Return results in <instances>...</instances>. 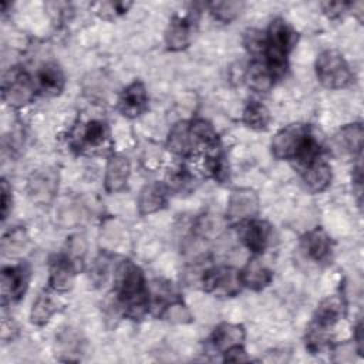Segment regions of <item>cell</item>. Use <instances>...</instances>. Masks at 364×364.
<instances>
[{"instance_id": "obj_19", "label": "cell", "mask_w": 364, "mask_h": 364, "mask_svg": "<svg viewBox=\"0 0 364 364\" xmlns=\"http://www.w3.org/2000/svg\"><path fill=\"white\" fill-rule=\"evenodd\" d=\"M243 338H245V330L242 326L222 323L213 330L210 341L216 350L225 353L228 348L242 344Z\"/></svg>"}, {"instance_id": "obj_14", "label": "cell", "mask_w": 364, "mask_h": 364, "mask_svg": "<svg viewBox=\"0 0 364 364\" xmlns=\"http://www.w3.org/2000/svg\"><path fill=\"white\" fill-rule=\"evenodd\" d=\"M129 176V162L122 155H112L105 168V178H104V186L105 191L112 193L121 191L128 181Z\"/></svg>"}, {"instance_id": "obj_6", "label": "cell", "mask_w": 364, "mask_h": 364, "mask_svg": "<svg viewBox=\"0 0 364 364\" xmlns=\"http://www.w3.org/2000/svg\"><path fill=\"white\" fill-rule=\"evenodd\" d=\"M34 97V87L30 77L20 70L10 71L4 75L3 81V98L16 108L24 107Z\"/></svg>"}, {"instance_id": "obj_16", "label": "cell", "mask_w": 364, "mask_h": 364, "mask_svg": "<svg viewBox=\"0 0 364 364\" xmlns=\"http://www.w3.org/2000/svg\"><path fill=\"white\" fill-rule=\"evenodd\" d=\"M166 202V186L154 181L142 188L138 196V209L141 215H149L159 210Z\"/></svg>"}, {"instance_id": "obj_22", "label": "cell", "mask_w": 364, "mask_h": 364, "mask_svg": "<svg viewBox=\"0 0 364 364\" xmlns=\"http://www.w3.org/2000/svg\"><path fill=\"white\" fill-rule=\"evenodd\" d=\"M274 74L269 68L267 64L260 61H253L245 74V80L247 85L259 92H266L273 87Z\"/></svg>"}, {"instance_id": "obj_20", "label": "cell", "mask_w": 364, "mask_h": 364, "mask_svg": "<svg viewBox=\"0 0 364 364\" xmlns=\"http://www.w3.org/2000/svg\"><path fill=\"white\" fill-rule=\"evenodd\" d=\"M166 146L176 155H188L193 149L192 135H191V124L186 121L178 122L172 127L168 134Z\"/></svg>"}, {"instance_id": "obj_26", "label": "cell", "mask_w": 364, "mask_h": 364, "mask_svg": "<svg viewBox=\"0 0 364 364\" xmlns=\"http://www.w3.org/2000/svg\"><path fill=\"white\" fill-rule=\"evenodd\" d=\"M55 310H57V307L53 303L51 297L47 293H41L33 303L30 318L34 324L43 326L50 320V317L54 314Z\"/></svg>"}, {"instance_id": "obj_21", "label": "cell", "mask_w": 364, "mask_h": 364, "mask_svg": "<svg viewBox=\"0 0 364 364\" xmlns=\"http://www.w3.org/2000/svg\"><path fill=\"white\" fill-rule=\"evenodd\" d=\"M38 87L44 94L57 95L64 87V75L55 63H47L38 70Z\"/></svg>"}, {"instance_id": "obj_12", "label": "cell", "mask_w": 364, "mask_h": 364, "mask_svg": "<svg viewBox=\"0 0 364 364\" xmlns=\"http://www.w3.org/2000/svg\"><path fill=\"white\" fill-rule=\"evenodd\" d=\"M300 169H301L304 185L311 192H321L331 182V168L321 158L313 159L311 162H309Z\"/></svg>"}, {"instance_id": "obj_31", "label": "cell", "mask_w": 364, "mask_h": 364, "mask_svg": "<svg viewBox=\"0 0 364 364\" xmlns=\"http://www.w3.org/2000/svg\"><path fill=\"white\" fill-rule=\"evenodd\" d=\"M26 242V236H24V232L21 229H14L13 232H9L4 237H3V242H1V247H3V252L6 255H11L14 253L17 249H20Z\"/></svg>"}, {"instance_id": "obj_3", "label": "cell", "mask_w": 364, "mask_h": 364, "mask_svg": "<svg viewBox=\"0 0 364 364\" xmlns=\"http://www.w3.org/2000/svg\"><path fill=\"white\" fill-rule=\"evenodd\" d=\"M293 33L284 20L276 18L270 23L267 36L264 38V51L267 65L273 74H279L284 70L287 54L291 48Z\"/></svg>"}, {"instance_id": "obj_7", "label": "cell", "mask_w": 364, "mask_h": 364, "mask_svg": "<svg viewBox=\"0 0 364 364\" xmlns=\"http://www.w3.org/2000/svg\"><path fill=\"white\" fill-rule=\"evenodd\" d=\"M259 210V198L249 188L235 189L228 200L226 215L232 220H245L255 216Z\"/></svg>"}, {"instance_id": "obj_23", "label": "cell", "mask_w": 364, "mask_h": 364, "mask_svg": "<svg viewBox=\"0 0 364 364\" xmlns=\"http://www.w3.org/2000/svg\"><path fill=\"white\" fill-rule=\"evenodd\" d=\"M189 36L191 34L188 21L182 18L173 20L165 33V41L168 48L172 51L183 50L189 44Z\"/></svg>"}, {"instance_id": "obj_24", "label": "cell", "mask_w": 364, "mask_h": 364, "mask_svg": "<svg viewBox=\"0 0 364 364\" xmlns=\"http://www.w3.org/2000/svg\"><path fill=\"white\" fill-rule=\"evenodd\" d=\"M243 122L252 129L262 131L267 128L270 122V114L263 104L250 101L243 111Z\"/></svg>"}, {"instance_id": "obj_1", "label": "cell", "mask_w": 364, "mask_h": 364, "mask_svg": "<svg viewBox=\"0 0 364 364\" xmlns=\"http://www.w3.org/2000/svg\"><path fill=\"white\" fill-rule=\"evenodd\" d=\"M272 152L277 159H296L303 168L318 158V145L310 135L307 125L290 124L273 136Z\"/></svg>"}, {"instance_id": "obj_2", "label": "cell", "mask_w": 364, "mask_h": 364, "mask_svg": "<svg viewBox=\"0 0 364 364\" xmlns=\"http://www.w3.org/2000/svg\"><path fill=\"white\" fill-rule=\"evenodd\" d=\"M117 273L115 289L124 311L132 318L142 317L149 304V291L142 270L131 262H124Z\"/></svg>"}, {"instance_id": "obj_9", "label": "cell", "mask_w": 364, "mask_h": 364, "mask_svg": "<svg viewBox=\"0 0 364 364\" xmlns=\"http://www.w3.org/2000/svg\"><path fill=\"white\" fill-rule=\"evenodd\" d=\"M148 104V95L144 84L141 81H135L129 84L118 100V108L122 112V115L135 118L139 114H142Z\"/></svg>"}, {"instance_id": "obj_11", "label": "cell", "mask_w": 364, "mask_h": 364, "mask_svg": "<svg viewBox=\"0 0 364 364\" xmlns=\"http://www.w3.org/2000/svg\"><path fill=\"white\" fill-rule=\"evenodd\" d=\"M364 141V129L360 122L343 127L333 136V148L343 155H355L361 152Z\"/></svg>"}, {"instance_id": "obj_4", "label": "cell", "mask_w": 364, "mask_h": 364, "mask_svg": "<svg viewBox=\"0 0 364 364\" xmlns=\"http://www.w3.org/2000/svg\"><path fill=\"white\" fill-rule=\"evenodd\" d=\"M316 73L318 81L327 88H343L350 84L353 74L350 67L337 50H324L316 61Z\"/></svg>"}, {"instance_id": "obj_27", "label": "cell", "mask_w": 364, "mask_h": 364, "mask_svg": "<svg viewBox=\"0 0 364 364\" xmlns=\"http://www.w3.org/2000/svg\"><path fill=\"white\" fill-rule=\"evenodd\" d=\"M243 6H245L243 1H233V0L215 1L210 4V11L216 20L229 23L240 14Z\"/></svg>"}, {"instance_id": "obj_32", "label": "cell", "mask_w": 364, "mask_h": 364, "mask_svg": "<svg viewBox=\"0 0 364 364\" xmlns=\"http://www.w3.org/2000/svg\"><path fill=\"white\" fill-rule=\"evenodd\" d=\"M98 6H100L98 11H101L100 14L102 17H115V16L127 11V9L131 6V3H101Z\"/></svg>"}, {"instance_id": "obj_13", "label": "cell", "mask_w": 364, "mask_h": 364, "mask_svg": "<svg viewBox=\"0 0 364 364\" xmlns=\"http://www.w3.org/2000/svg\"><path fill=\"white\" fill-rule=\"evenodd\" d=\"M75 274L74 262L68 256H55L50 263V286L57 291L71 289Z\"/></svg>"}, {"instance_id": "obj_8", "label": "cell", "mask_w": 364, "mask_h": 364, "mask_svg": "<svg viewBox=\"0 0 364 364\" xmlns=\"http://www.w3.org/2000/svg\"><path fill=\"white\" fill-rule=\"evenodd\" d=\"M30 270L24 264L4 267L1 272V299L3 303L18 300L27 289Z\"/></svg>"}, {"instance_id": "obj_33", "label": "cell", "mask_w": 364, "mask_h": 364, "mask_svg": "<svg viewBox=\"0 0 364 364\" xmlns=\"http://www.w3.org/2000/svg\"><path fill=\"white\" fill-rule=\"evenodd\" d=\"M249 357L246 355L242 344L233 346L230 348H228L225 351V361H230V363H242V361H247Z\"/></svg>"}, {"instance_id": "obj_28", "label": "cell", "mask_w": 364, "mask_h": 364, "mask_svg": "<svg viewBox=\"0 0 364 364\" xmlns=\"http://www.w3.org/2000/svg\"><path fill=\"white\" fill-rule=\"evenodd\" d=\"M107 135V128L105 124L101 121H90L81 131L80 135V144L87 145V146H97L102 144Z\"/></svg>"}, {"instance_id": "obj_17", "label": "cell", "mask_w": 364, "mask_h": 364, "mask_svg": "<svg viewBox=\"0 0 364 364\" xmlns=\"http://www.w3.org/2000/svg\"><path fill=\"white\" fill-rule=\"evenodd\" d=\"M242 284L252 290H262L272 282V272L259 260L250 259L242 272H239Z\"/></svg>"}, {"instance_id": "obj_5", "label": "cell", "mask_w": 364, "mask_h": 364, "mask_svg": "<svg viewBox=\"0 0 364 364\" xmlns=\"http://www.w3.org/2000/svg\"><path fill=\"white\" fill-rule=\"evenodd\" d=\"M202 284L208 293L230 297L239 293L242 280L239 272L232 267H213L203 272Z\"/></svg>"}, {"instance_id": "obj_30", "label": "cell", "mask_w": 364, "mask_h": 364, "mask_svg": "<svg viewBox=\"0 0 364 364\" xmlns=\"http://www.w3.org/2000/svg\"><path fill=\"white\" fill-rule=\"evenodd\" d=\"M162 317L166 318L168 321H172V323H188V321H191V313L181 301H173V303L168 304L162 311Z\"/></svg>"}, {"instance_id": "obj_35", "label": "cell", "mask_w": 364, "mask_h": 364, "mask_svg": "<svg viewBox=\"0 0 364 364\" xmlns=\"http://www.w3.org/2000/svg\"><path fill=\"white\" fill-rule=\"evenodd\" d=\"M108 274V260H105L104 257H100L95 260L94 264V270H92V277L97 283L105 282V277Z\"/></svg>"}, {"instance_id": "obj_15", "label": "cell", "mask_w": 364, "mask_h": 364, "mask_svg": "<svg viewBox=\"0 0 364 364\" xmlns=\"http://www.w3.org/2000/svg\"><path fill=\"white\" fill-rule=\"evenodd\" d=\"M243 243L255 253H262L269 242L270 226L263 220H247L240 226Z\"/></svg>"}, {"instance_id": "obj_18", "label": "cell", "mask_w": 364, "mask_h": 364, "mask_svg": "<svg viewBox=\"0 0 364 364\" xmlns=\"http://www.w3.org/2000/svg\"><path fill=\"white\" fill-rule=\"evenodd\" d=\"M301 247L304 249L306 255L316 260L321 262L324 260L330 253V237L321 228H316L310 230L301 240Z\"/></svg>"}, {"instance_id": "obj_34", "label": "cell", "mask_w": 364, "mask_h": 364, "mask_svg": "<svg viewBox=\"0 0 364 364\" xmlns=\"http://www.w3.org/2000/svg\"><path fill=\"white\" fill-rule=\"evenodd\" d=\"M11 189L6 179L1 181V219L4 220L9 213V208L11 205Z\"/></svg>"}, {"instance_id": "obj_25", "label": "cell", "mask_w": 364, "mask_h": 364, "mask_svg": "<svg viewBox=\"0 0 364 364\" xmlns=\"http://www.w3.org/2000/svg\"><path fill=\"white\" fill-rule=\"evenodd\" d=\"M28 189L33 199L47 200L48 198L53 196L55 191V181L51 178L50 173H36L30 179Z\"/></svg>"}, {"instance_id": "obj_29", "label": "cell", "mask_w": 364, "mask_h": 364, "mask_svg": "<svg viewBox=\"0 0 364 364\" xmlns=\"http://www.w3.org/2000/svg\"><path fill=\"white\" fill-rule=\"evenodd\" d=\"M222 226H223V223L218 216L203 215L198 219V222L195 225V233L200 237H210V236L216 235Z\"/></svg>"}, {"instance_id": "obj_10", "label": "cell", "mask_w": 364, "mask_h": 364, "mask_svg": "<svg viewBox=\"0 0 364 364\" xmlns=\"http://www.w3.org/2000/svg\"><path fill=\"white\" fill-rule=\"evenodd\" d=\"M343 314H344L343 299L340 296H330L318 304L313 318L311 328L326 333V330L334 326L343 317Z\"/></svg>"}, {"instance_id": "obj_36", "label": "cell", "mask_w": 364, "mask_h": 364, "mask_svg": "<svg viewBox=\"0 0 364 364\" xmlns=\"http://www.w3.org/2000/svg\"><path fill=\"white\" fill-rule=\"evenodd\" d=\"M324 9V13L330 17H337L340 14H343V11H346V9L350 6V3H344V1H330V3H323L321 4Z\"/></svg>"}]
</instances>
